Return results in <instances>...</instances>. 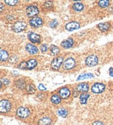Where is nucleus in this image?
Masks as SVG:
<instances>
[{
  "mask_svg": "<svg viewBox=\"0 0 113 125\" xmlns=\"http://www.w3.org/2000/svg\"><path fill=\"white\" fill-rule=\"evenodd\" d=\"M64 58L63 57H55L52 61H51V69L54 70H58L60 66L62 64H64Z\"/></svg>",
  "mask_w": 113,
  "mask_h": 125,
  "instance_id": "nucleus-1",
  "label": "nucleus"
},
{
  "mask_svg": "<svg viewBox=\"0 0 113 125\" xmlns=\"http://www.w3.org/2000/svg\"><path fill=\"white\" fill-rule=\"evenodd\" d=\"M39 13V10L38 8L37 7L36 5H30L27 7L26 9V14L29 18H35L36 15Z\"/></svg>",
  "mask_w": 113,
  "mask_h": 125,
  "instance_id": "nucleus-2",
  "label": "nucleus"
},
{
  "mask_svg": "<svg viewBox=\"0 0 113 125\" xmlns=\"http://www.w3.org/2000/svg\"><path fill=\"white\" fill-rule=\"evenodd\" d=\"M30 110L28 108L25 107H20L17 110V115H18L19 118H22V119H24L26 117H28L30 115Z\"/></svg>",
  "mask_w": 113,
  "mask_h": 125,
  "instance_id": "nucleus-3",
  "label": "nucleus"
},
{
  "mask_svg": "<svg viewBox=\"0 0 113 125\" xmlns=\"http://www.w3.org/2000/svg\"><path fill=\"white\" fill-rule=\"evenodd\" d=\"M11 109V104L8 100H2L1 104H0V111L1 113H6V112L10 111Z\"/></svg>",
  "mask_w": 113,
  "mask_h": 125,
  "instance_id": "nucleus-4",
  "label": "nucleus"
},
{
  "mask_svg": "<svg viewBox=\"0 0 113 125\" xmlns=\"http://www.w3.org/2000/svg\"><path fill=\"white\" fill-rule=\"evenodd\" d=\"M98 58L95 55H90V56L86 57V59H85L86 65L89 67L95 66V65L98 64Z\"/></svg>",
  "mask_w": 113,
  "mask_h": 125,
  "instance_id": "nucleus-5",
  "label": "nucleus"
},
{
  "mask_svg": "<svg viewBox=\"0 0 113 125\" xmlns=\"http://www.w3.org/2000/svg\"><path fill=\"white\" fill-rule=\"evenodd\" d=\"M25 29H26V23L23 21L16 22L13 24V27H12V30L15 32H21V31H24Z\"/></svg>",
  "mask_w": 113,
  "mask_h": 125,
  "instance_id": "nucleus-6",
  "label": "nucleus"
},
{
  "mask_svg": "<svg viewBox=\"0 0 113 125\" xmlns=\"http://www.w3.org/2000/svg\"><path fill=\"white\" fill-rule=\"evenodd\" d=\"M104 90H105V85L101 83H96L91 87V91L95 94L102 93Z\"/></svg>",
  "mask_w": 113,
  "mask_h": 125,
  "instance_id": "nucleus-7",
  "label": "nucleus"
},
{
  "mask_svg": "<svg viewBox=\"0 0 113 125\" xmlns=\"http://www.w3.org/2000/svg\"><path fill=\"white\" fill-rule=\"evenodd\" d=\"M76 65V61L72 57H69V58L65 59V61L64 62V67L65 70H70L73 69Z\"/></svg>",
  "mask_w": 113,
  "mask_h": 125,
  "instance_id": "nucleus-8",
  "label": "nucleus"
},
{
  "mask_svg": "<svg viewBox=\"0 0 113 125\" xmlns=\"http://www.w3.org/2000/svg\"><path fill=\"white\" fill-rule=\"evenodd\" d=\"M30 24L34 28H38L43 24V20H42V18H38V17H35V18H31L30 20Z\"/></svg>",
  "mask_w": 113,
  "mask_h": 125,
  "instance_id": "nucleus-9",
  "label": "nucleus"
},
{
  "mask_svg": "<svg viewBox=\"0 0 113 125\" xmlns=\"http://www.w3.org/2000/svg\"><path fill=\"white\" fill-rule=\"evenodd\" d=\"M80 28V23H78V22H75V21H71L70 23H68L65 25V29L69 31H74V30H78Z\"/></svg>",
  "mask_w": 113,
  "mask_h": 125,
  "instance_id": "nucleus-10",
  "label": "nucleus"
},
{
  "mask_svg": "<svg viewBox=\"0 0 113 125\" xmlns=\"http://www.w3.org/2000/svg\"><path fill=\"white\" fill-rule=\"evenodd\" d=\"M58 93H59L60 97L63 98V99H67V98L70 96V90H69L68 88H66V87H63V88H61L60 90H59Z\"/></svg>",
  "mask_w": 113,
  "mask_h": 125,
  "instance_id": "nucleus-11",
  "label": "nucleus"
},
{
  "mask_svg": "<svg viewBox=\"0 0 113 125\" xmlns=\"http://www.w3.org/2000/svg\"><path fill=\"white\" fill-rule=\"evenodd\" d=\"M28 38H29L30 41L32 42V43H39L41 42V37H40V36L34 33V32H30V33L28 34Z\"/></svg>",
  "mask_w": 113,
  "mask_h": 125,
  "instance_id": "nucleus-12",
  "label": "nucleus"
},
{
  "mask_svg": "<svg viewBox=\"0 0 113 125\" xmlns=\"http://www.w3.org/2000/svg\"><path fill=\"white\" fill-rule=\"evenodd\" d=\"M25 50L27 51V52H29L30 54H32V55L38 52L37 47L35 46L34 44H32V43H28L25 47Z\"/></svg>",
  "mask_w": 113,
  "mask_h": 125,
  "instance_id": "nucleus-13",
  "label": "nucleus"
},
{
  "mask_svg": "<svg viewBox=\"0 0 113 125\" xmlns=\"http://www.w3.org/2000/svg\"><path fill=\"white\" fill-rule=\"evenodd\" d=\"M73 43H74V41L72 38H67L66 40H64L61 43V46L64 49H69V48H71L73 46Z\"/></svg>",
  "mask_w": 113,
  "mask_h": 125,
  "instance_id": "nucleus-14",
  "label": "nucleus"
},
{
  "mask_svg": "<svg viewBox=\"0 0 113 125\" xmlns=\"http://www.w3.org/2000/svg\"><path fill=\"white\" fill-rule=\"evenodd\" d=\"M89 90V85L86 83H81L77 86V90L79 92H83V93H86Z\"/></svg>",
  "mask_w": 113,
  "mask_h": 125,
  "instance_id": "nucleus-15",
  "label": "nucleus"
},
{
  "mask_svg": "<svg viewBox=\"0 0 113 125\" xmlns=\"http://www.w3.org/2000/svg\"><path fill=\"white\" fill-rule=\"evenodd\" d=\"M37 64V62L36 59H30L27 62V70H32Z\"/></svg>",
  "mask_w": 113,
  "mask_h": 125,
  "instance_id": "nucleus-16",
  "label": "nucleus"
},
{
  "mask_svg": "<svg viewBox=\"0 0 113 125\" xmlns=\"http://www.w3.org/2000/svg\"><path fill=\"white\" fill-rule=\"evenodd\" d=\"M51 123V120L49 117H44L38 121V125H50Z\"/></svg>",
  "mask_w": 113,
  "mask_h": 125,
  "instance_id": "nucleus-17",
  "label": "nucleus"
},
{
  "mask_svg": "<svg viewBox=\"0 0 113 125\" xmlns=\"http://www.w3.org/2000/svg\"><path fill=\"white\" fill-rule=\"evenodd\" d=\"M84 4H82V3H75L74 4H73V6H72V8H73V10H76V11H81V10H84Z\"/></svg>",
  "mask_w": 113,
  "mask_h": 125,
  "instance_id": "nucleus-18",
  "label": "nucleus"
},
{
  "mask_svg": "<svg viewBox=\"0 0 113 125\" xmlns=\"http://www.w3.org/2000/svg\"><path fill=\"white\" fill-rule=\"evenodd\" d=\"M98 27L99 28L100 31H108V30L110 29L111 25H110L109 23H99V24H98Z\"/></svg>",
  "mask_w": 113,
  "mask_h": 125,
  "instance_id": "nucleus-19",
  "label": "nucleus"
},
{
  "mask_svg": "<svg viewBox=\"0 0 113 125\" xmlns=\"http://www.w3.org/2000/svg\"><path fill=\"white\" fill-rule=\"evenodd\" d=\"M8 58H9V54H8L7 51H4V50H1V51H0V59H1V61L4 62Z\"/></svg>",
  "mask_w": 113,
  "mask_h": 125,
  "instance_id": "nucleus-20",
  "label": "nucleus"
},
{
  "mask_svg": "<svg viewBox=\"0 0 113 125\" xmlns=\"http://www.w3.org/2000/svg\"><path fill=\"white\" fill-rule=\"evenodd\" d=\"M89 96H90V95H89V94H87V93L81 94V96H80V103H81L82 104H86Z\"/></svg>",
  "mask_w": 113,
  "mask_h": 125,
  "instance_id": "nucleus-21",
  "label": "nucleus"
},
{
  "mask_svg": "<svg viewBox=\"0 0 113 125\" xmlns=\"http://www.w3.org/2000/svg\"><path fill=\"white\" fill-rule=\"evenodd\" d=\"M15 83H16V86L18 87L19 89H21V90H23V89H24L26 87L25 82H24V80H23V79H18V81H16Z\"/></svg>",
  "mask_w": 113,
  "mask_h": 125,
  "instance_id": "nucleus-22",
  "label": "nucleus"
},
{
  "mask_svg": "<svg viewBox=\"0 0 113 125\" xmlns=\"http://www.w3.org/2000/svg\"><path fill=\"white\" fill-rule=\"evenodd\" d=\"M61 99H62V98H61L60 96H58V95H53L51 98V102H52L54 104H59L61 103Z\"/></svg>",
  "mask_w": 113,
  "mask_h": 125,
  "instance_id": "nucleus-23",
  "label": "nucleus"
},
{
  "mask_svg": "<svg viewBox=\"0 0 113 125\" xmlns=\"http://www.w3.org/2000/svg\"><path fill=\"white\" fill-rule=\"evenodd\" d=\"M57 114L62 117H66L67 115H68V110H67L66 109L62 108V109H59L58 110H57Z\"/></svg>",
  "mask_w": 113,
  "mask_h": 125,
  "instance_id": "nucleus-24",
  "label": "nucleus"
},
{
  "mask_svg": "<svg viewBox=\"0 0 113 125\" xmlns=\"http://www.w3.org/2000/svg\"><path fill=\"white\" fill-rule=\"evenodd\" d=\"M90 77H94V75L91 74V73H85V74L80 75V76L77 78V80L79 81V80H81V79H84V78H90Z\"/></svg>",
  "mask_w": 113,
  "mask_h": 125,
  "instance_id": "nucleus-25",
  "label": "nucleus"
},
{
  "mask_svg": "<svg viewBox=\"0 0 113 125\" xmlns=\"http://www.w3.org/2000/svg\"><path fill=\"white\" fill-rule=\"evenodd\" d=\"M50 50H51V53H52L53 55H57L59 53V51H60L59 48L57 46H56V45H51Z\"/></svg>",
  "mask_w": 113,
  "mask_h": 125,
  "instance_id": "nucleus-26",
  "label": "nucleus"
},
{
  "mask_svg": "<svg viewBox=\"0 0 113 125\" xmlns=\"http://www.w3.org/2000/svg\"><path fill=\"white\" fill-rule=\"evenodd\" d=\"M98 5L102 8H106L110 5V2L107 1V0H102V1H99V2H98Z\"/></svg>",
  "mask_w": 113,
  "mask_h": 125,
  "instance_id": "nucleus-27",
  "label": "nucleus"
},
{
  "mask_svg": "<svg viewBox=\"0 0 113 125\" xmlns=\"http://www.w3.org/2000/svg\"><path fill=\"white\" fill-rule=\"evenodd\" d=\"M27 92L28 93H34L35 92V86L33 84H30L27 86Z\"/></svg>",
  "mask_w": 113,
  "mask_h": 125,
  "instance_id": "nucleus-28",
  "label": "nucleus"
},
{
  "mask_svg": "<svg viewBox=\"0 0 113 125\" xmlns=\"http://www.w3.org/2000/svg\"><path fill=\"white\" fill-rule=\"evenodd\" d=\"M18 3V0H5V4H9V5H15Z\"/></svg>",
  "mask_w": 113,
  "mask_h": 125,
  "instance_id": "nucleus-29",
  "label": "nucleus"
},
{
  "mask_svg": "<svg viewBox=\"0 0 113 125\" xmlns=\"http://www.w3.org/2000/svg\"><path fill=\"white\" fill-rule=\"evenodd\" d=\"M40 50H41L42 52H45V51L48 50V45H47L46 43H43V44H41V46H40Z\"/></svg>",
  "mask_w": 113,
  "mask_h": 125,
  "instance_id": "nucleus-30",
  "label": "nucleus"
},
{
  "mask_svg": "<svg viewBox=\"0 0 113 125\" xmlns=\"http://www.w3.org/2000/svg\"><path fill=\"white\" fill-rule=\"evenodd\" d=\"M19 69H27V62H22L19 65H18Z\"/></svg>",
  "mask_w": 113,
  "mask_h": 125,
  "instance_id": "nucleus-31",
  "label": "nucleus"
},
{
  "mask_svg": "<svg viewBox=\"0 0 113 125\" xmlns=\"http://www.w3.org/2000/svg\"><path fill=\"white\" fill-rule=\"evenodd\" d=\"M56 25H57V21H56V19L53 20V21H51V23H50V26H51V28H55V27H56Z\"/></svg>",
  "mask_w": 113,
  "mask_h": 125,
  "instance_id": "nucleus-32",
  "label": "nucleus"
},
{
  "mask_svg": "<svg viewBox=\"0 0 113 125\" xmlns=\"http://www.w3.org/2000/svg\"><path fill=\"white\" fill-rule=\"evenodd\" d=\"M38 89H39V90H46V87H45L43 83L38 84Z\"/></svg>",
  "mask_w": 113,
  "mask_h": 125,
  "instance_id": "nucleus-33",
  "label": "nucleus"
},
{
  "mask_svg": "<svg viewBox=\"0 0 113 125\" xmlns=\"http://www.w3.org/2000/svg\"><path fill=\"white\" fill-rule=\"evenodd\" d=\"M45 5L46 6V7L51 8V6L53 5V4H52V3H51V2H46V3H45Z\"/></svg>",
  "mask_w": 113,
  "mask_h": 125,
  "instance_id": "nucleus-34",
  "label": "nucleus"
},
{
  "mask_svg": "<svg viewBox=\"0 0 113 125\" xmlns=\"http://www.w3.org/2000/svg\"><path fill=\"white\" fill-rule=\"evenodd\" d=\"M92 125H103V123L100 121H96V122H94Z\"/></svg>",
  "mask_w": 113,
  "mask_h": 125,
  "instance_id": "nucleus-35",
  "label": "nucleus"
},
{
  "mask_svg": "<svg viewBox=\"0 0 113 125\" xmlns=\"http://www.w3.org/2000/svg\"><path fill=\"white\" fill-rule=\"evenodd\" d=\"M17 60H18V57H13V59L11 58L10 61H11V62H15Z\"/></svg>",
  "mask_w": 113,
  "mask_h": 125,
  "instance_id": "nucleus-36",
  "label": "nucleus"
},
{
  "mask_svg": "<svg viewBox=\"0 0 113 125\" xmlns=\"http://www.w3.org/2000/svg\"><path fill=\"white\" fill-rule=\"evenodd\" d=\"M2 83H4L5 84H9V80H7V79H2Z\"/></svg>",
  "mask_w": 113,
  "mask_h": 125,
  "instance_id": "nucleus-37",
  "label": "nucleus"
},
{
  "mask_svg": "<svg viewBox=\"0 0 113 125\" xmlns=\"http://www.w3.org/2000/svg\"><path fill=\"white\" fill-rule=\"evenodd\" d=\"M4 10V5H3V4H1V11Z\"/></svg>",
  "mask_w": 113,
  "mask_h": 125,
  "instance_id": "nucleus-38",
  "label": "nucleus"
},
{
  "mask_svg": "<svg viewBox=\"0 0 113 125\" xmlns=\"http://www.w3.org/2000/svg\"><path fill=\"white\" fill-rule=\"evenodd\" d=\"M110 76H112V77H113V73H112V74H111V75H110Z\"/></svg>",
  "mask_w": 113,
  "mask_h": 125,
  "instance_id": "nucleus-39",
  "label": "nucleus"
}]
</instances>
